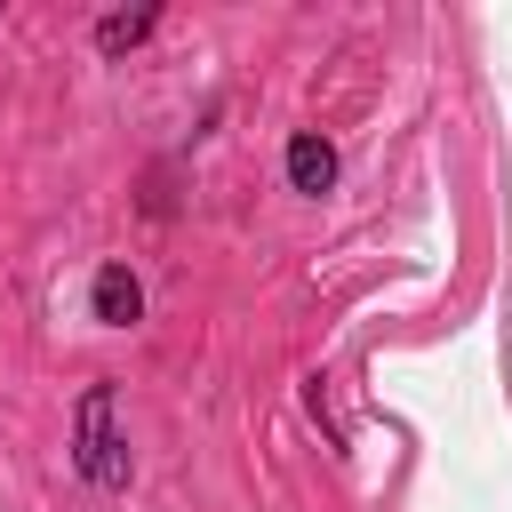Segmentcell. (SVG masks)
Instances as JSON below:
<instances>
[{"mask_svg":"<svg viewBox=\"0 0 512 512\" xmlns=\"http://www.w3.org/2000/svg\"><path fill=\"white\" fill-rule=\"evenodd\" d=\"M72 464H80V480H96V488H128V440L112 432V384H88V392H80Z\"/></svg>","mask_w":512,"mask_h":512,"instance_id":"cell-1","label":"cell"},{"mask_svg":"<svg viewBox=\"0 0 512 512\" xmlns=\"http://www.w3.org/2000/svg\"><path fill=\"white\" fill-rule=\"evenodd\" d=\"M136 312H144L136 272H128V264H104V272H96V320H104V328H128Z\"/></svg>","mask_w":512,"mask_h":512,"instance_id":"cell-2","label":"cell"},{"mask_svg":"<svg viewBox=\"0 0 512 512\" xmlns=\"http://www.w3.org/2000/svg\"><path fill=\"white\" fill-rule=\"evenodd\" d=\"M288 184H296V192H328V184H336V152H328V136L304 128V136L288 144Z\"/></svg>","mask_w":512,"mask_h":512,"instance_id":"cell-3","label":"cell"},{"mask_svg":"<svg viewBox=\"0 0 512 512\" xmlns=\"http://www.w3.org/2000/svg\"><path fill=\"white\" fill-rule=\"evenodd\" d=\"M152 24H160L152 8H120V16H104V24H96V48H104V56H120V48H136Z\"/></svg>","mask_w":512,"mask_h":512,"instance_id":"cell-4","label":"cell"}]
</instances>
